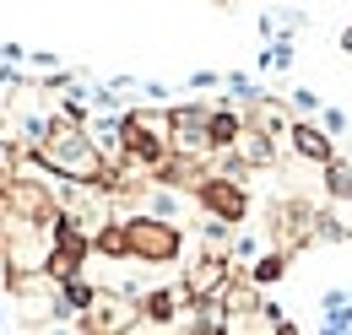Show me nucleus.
<instances>
[{
  "label": "nucleus",
  "mask_w": 352,
  "mask_h": 335,
  "mask_svg": "<svg viewBox=\"0 0 352 335\" xmlns=\"http://www.w3.org/2000/svg\"><path fill=\"white\" fill-rule=\"evenodd\" d=\"M125 254L135 265H174L184 254V233L174 222H152V216H125Z\"/></svg>",
  "instance_id": "nucleus-1"
},
{
  "label": "nucleus",
  "mask_w": 352,
  "mask_h": 335,
  "mask_svg": "<svg viewBox=\"0 0 352 335\" xmlns=\"http://www.w3.org/2000/svg\"><path fill=\"white\" fill-rule=\"evenodd\" d=\"M135 325H141V308L131 292H98L82 314V335H131Z\"/></svg>",
  "instance_id": "nucleus-2"
},
{
  "label": "nucleus",
  "mask_w": 352,
  "mask_h": 335,
  "mask_svg": "<svg viewBox=\"0 0 352 335\" xmlns=\"http://www.w3.org/2000/svg\"><path fill=\"white\" fill-rule=\"evenodd\" d=\"M228 287H233V265H228V254H201V259L184 270V281H179L184 303H222Z\"/></svg>",
  "instance_id": "nucleus-3"
},
{
  "label": "nucleus",
  "mask_w": 352,
  "mask_h": 335,
  "mask_svg": "<svg viewBox=\"0 0 352 335\" xmlns=\"http://www.w3.org/2000/svg\"><path fill=\"white\" fill-rule=\"evenodd\" d=\"M195 200H201L206 216L222 222V227H233V222L250 216V195H244V184H239V178H222V173H212V178L195 189Z\"/></svg>",
  "instance_id": "nucleus-4"
},
{
  "label": "nucleus",
  "mask_w": 352,
  "mask_h": 335,
  "mask_svg": "<svg viewBox=\"0 0 352 335\" xmlns=\"http://www.w3.org/2000/svg\"><path fill=\"white\" fill-rule=\"evenodd\" d=\"M287 141H293V152H298V157H309V163H320V168L336 163V141H331L320 125H309V119H293Z\"/></svg>",
  "instance_id": "nucleus-5"
},
{
  "label": "nucleus",
  "mask_w": 352,
  "mask_h": 335,
  "mask_svg": "<svg viewBox=\"0 0 352 335\" xmlns=\"http://www.w3.org/2000/svg\"><path fill=\"white\" fill-rule=\"evenodd\" d=\"M244 141V114L239 108H212L206 119V152H233Z\"/></svg>",
  "instance_id": "nucleus-6"
},
{
  "label": "nucleus",
  "mask_w": 352,
  "mask_h": 335,
  "mask_svg": "<svg viewBox=\"0 0 352 335\" xmlns=\"http://www.w3.org/2000/svg\"><path fill=\"white\" fill-rule=\"evenodd\" d=\"M135 308H141V319H152V325H174L179 308H184V292H179V287H157V292L135 297Z\"/></svg>",
  "instance_id": "nucleus-7"
},
{
  "label": "nucleus",
  "mask_w": 352,
  "mask_h": 335,
  "mask_svg": "<svg viewBox=\"0 0 352 335\" xmlns=\"http://www.w3.org/2000/svg\"><path fill=\"white\" fill-rule=\"evenodd\" d=\"M92 254H103V259H131L125 254V222H98V233L87 238Z\"/></svg>",
  "instance_id": "nucleus-8"
},
{
  "label": "nucleus",
  "mask_w": 352,
  "mask_h": 335,
  "mask_svg": "<svg viewBox=\"0 0 352 335\" xmlns=\"http://www.w3.org/2000/svg\"><path fill=\"white\" fill-rule=\"evenodd\" d=\"M282 270H287V254L271 249L255 259V270H250V287H271V281H282Z\"/></svg>",
  "instance_id": "nucleus-9"
},
{
  "label": "nucleus",
  "mask_w": 352,
  "mask_h": 335,
  "mask_svg": "<svg viewBox=\"0 0 352 335\" xmlns=\"http://www.w3.org/2000/svg\"><path fill=\"white\" fill-rule=\"evenodd\" d=\"M325 189H331L336 200H352V163H342V157H336V163L325 168Z\"/></svg>",
  "instance_id": "nucleus-10"
},
{
  "label": "nucleus",
  "mask_w": 352,
  "mask_h": 335,
  "mask_svg": "<svg viewBox=\"0 0 352 335\" xmlns=\"http://www.w3.org/2000/svg\"><path fill=\"white\" fill-rule=\"evenodd\" d=\"M16 173H22V152H16V141H11V135H0V189H6Z\"/></svg>",
  "instance_id": "nucleus-11"
},
{
  "label": "nucleus",
  "mask_w": 352,
  "mask_h": 335,
  "mask_svg": "<svg viewBox=\"0 0 352 335\" xmlns=\"http://www.w3.org/2000/svg\"><path fill=\"white\" fill-rule=\"evenodd\" d=\"M287 108H293V114H320V97H314L309 86H293V92H287Z\"/></svg>",
  "instance_id": "nucleus-12"
},
{
  "label": "nucleus",
  "mask_w": 352,
  "mask_h": 335,
  "mask_svg": "<svg viewBox=\"0 0 352 335\" xmlns=\"http://www.w3.org/2000/svg\"><path fill=\"white\" fill-rule=\"evenodd\" d=\"M320 130H331V135H347V114H342V108H320Z\"/></svg>",
  "instance_id": "nucleus-13"
},
{
  "label": "nucleus",
  "mask_w": 352,
  "mask_h": 335,
  "mask_svg": "<svg viewBox=\"0 0 352 335\" xmlns=\"http://www.w3.org/2000/svg\"><path fill=\"white\" fill-rule=\"evenodd\" d=\"M0 60H6V65H11V60H28V49H22V43H0Z\"/></svg>",
  "instance_id": "nucleus-14"
},
{
  "label": "nucleus",
  "mask_w": 352,
  "mask_h": 335,
  "mask_svg": "<svg viewBox=\"0 0 352 335\" xmlns=\"http://www.w3.org/2000/svg\"><path fill=\"white\" fill-rule=\"evenodd\" d=\"M217 82H222L217 71H195V76H190V86H217Z\"/></svg>",
  "instance_id": "nucleus-15"
},
{
  "label": "nucleus",
  "mask_w": 352,
  "mask_h": 335,
  "mask_svg": "<svg viewBox=\"0 0 352 335\" xmlns=\"http://www.w3.org/2000/svg\"><path fill=\"white\" fill-rule=\"evenodd\" d=\"M271 335H304V330H298L293 319H271Z\"/></svg>",
  "instance_id": "nucleus-16"
},
{
  "label": "nucleus",
  "mask_w": 352,
  "mask_h": 335,
  "mask_svg": "<svg viewBox=\"0 0 352 335\" xmlns=\"http://www.w3.org/2000/svg\"><path fill=\"white\" fill-rule=\"evenodd\" d=\"M11 287V259H6V249H0V292Z\"/></svg>",
  "instance_id": "nucleus-17"
},
{
  "label": "nucleus",
  "mask_w": 352,
  "mask_h": 335,
  "mask_svg": "<svg viewBox=\"0 0 352 335\" xmlns=\"http://www.w3.org/2000/svg\"><path fill=\"white\" fill-rule=\"evenodd\" d=\"M38 335H82V330H71V325H44Z\"/></svg>",
  "instance_id": "nucleus-18"
},
{
  "label": "nucleus",
  "mask_w": 352,
  "mask_h": 335,
  "mask_svg": "<svg viewBox=\"0 0 352 335\" xmlns=\"http://www.w3.org/2000/svg\"><path fill=\"white\" fill-rule=\"evenodd\" d=\"M342 43H347V49H352V22H347V33H342Z\"/></svg>",
  "instance_id": "nucleus-19"
}]
</instances>
